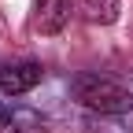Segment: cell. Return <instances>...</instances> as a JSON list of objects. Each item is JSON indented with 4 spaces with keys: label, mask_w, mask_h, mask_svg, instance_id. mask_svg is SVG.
Returning <instances> with one entry per match:
<instances>
[{
    "label": "cell",
    "mask_w": 133,
    "mask_h": 133,
    "mask_svg": "<svg viewBox=\"0 0 133 133\" xmlns=\"http://www.w3.org/2000/svg\"><path fill=\"white\" fill-rule=\"evenodd\" d=\"M70 92L81 107L100 111V115H122L133 107V92L111 78H100V74H78L70 81Z\"/></svg>",
    "instance_id": "cell-1"
},
{
    "label": "cell",
    "mask_w": 133,
    "mask_h": 133,
    "mask_svg": "<svg viewBox=\"0 0 133 133\" xmlns=\"http://www.w3.org/2000/svg\"><path fill=\"white\" fill-rule=\"evenodd\" d=\"M41 78H44V66L33 63V59L4 63V66H0V92H4V96H22L30 89H37Z\"/></svg>",
    "instance_id": "cell-2"
},
{
    "label": "cell",
    "mask_w": 133,
    "mask_h": 133,
    "mask_svg": "<svg viewBox=\"0 0 133 133\" xmlns=\"http://www.w3.org/2000/svg\"><path fill=\"white\" fill-rule=\"evenodd\" d=\"M70 11H74V0H37L33 4V26L44 37H56V33L66 30Z\"/></svg>",
    "instance_id": "cell-3"
},
{
    "label": "cell",
    "mask_w": 133,
    "mask_h": 133,
    "mask_svg": "<svg viewBox=\"0 0 133 133\" xmlns=\"http://www.w3.org/2000/svg\"><path fill=\"white\" fill-rule=\"evenodd\" d=\"M81 4H85V15L92 22H100V26H111L118 19V11H122L118 0H81Z\"/></svg>",
    "instance_id": "cell-4"
},
{
    "label": "cell",
    "mask_w": 133,
    "mask_h": 133,
    "mask_svg": "<svg viewBox=\"0 0 133 133\" xmlns=\"http://www.w3.org/2000/svg\"><path fill=\"white\" fill-rule=\"evenodd\" d=\"M0 133H22V129H19V122L11 115H0Z\"/></svg>",
    "instance_id": "cell-5"
}]
</instances>
